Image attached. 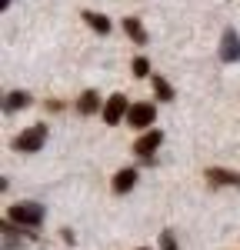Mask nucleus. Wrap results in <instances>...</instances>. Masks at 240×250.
Returning <instances> with one entry per match:
<instances>
[{
    "mask_svg": "<svg viewBox=\"0 0 240 250\" xmlns=\"http://www.w3.org/2000/svg\"><path fill=\"white\" fill-rule=\"evenodd\" d=\"M7 217L20 224V227H40V220H43V207L34 204V200H17L14 207H7Z\"/></svg>",
    "mask_w": 240,
    "mask_h": 250,
    "instance_id": "f257e3e1",
    "label": "nucleus"
},
{
    "mask_svg": "<svg viewBox=\"0 0 240 250\" xmlns=\"http://www.w3.org/2000/svg\"><path fill=\"white\" fill-rule=\"evenodd\" d=\"M43 144H47V127L43 124H34L23 134L14 137V150H20V154H37Z\"/></svg>",
    "mask_w": 240,
    "mask_h": 250,
    "instance_id": "f03ea898",
    "label": "nucleus"
},
{
    "mask_svg": "<svg viewBox=\"0 0 240 250\" xmlns=\"http://www.w3.org/2000/svg\"><path fill=\"white\" fill-rule=\"evenodd\" d=\"M154 104H147V100H137V104H130V114H127V124L130 127H137V130H150L154 127Z\"/></svg>",
    "mask_w": 240,
    "mask_h": 250,
    "instance_id": "7ed1b4c3",
    "label": "nucleus"
},
{
    "mask_svg": "<svg viewBox=\"0 0 240 250\" xmlns=\"http://www.w3.org/2000/svg\"><path fill=\"white\" fill-rule=\"evenodd\" d=\"M127 114H130V107H127V97L123 94H114L103 104V124H107V127H117Z\"/></svg>",
    "mask_w": 240,
    "mask_h": 250,
    "instance_id": "20e7f679",
    "label": "nucleus"
},
{
    "mask_svg": "<svg viewBox=\"0 0 240 250\" xmlns=\"http://www.w3.org/2000/svg\"><path fill=\"white\" fill-rule=\"evenodd\" d=\"M220 60L223 63H237L240 60V34L234 27L223 30V40H220Z\"/></svg>",
    "mask_w": 240,
    "mask_h": 250,
    "instance_id": "39448f33",
    "label": "nucleus"
},
{
    "mask_svg": "<svg viewBox=\"0 0 240 250\" xmlns=\"http://www.w3.org/2000/svg\"><path fill=\"white\" fill-rule=\"evenodd\" d=\"M160 144H163V130H154V127H150V130H143V134L137 137V144H134V154L147 160V157L154 154Z\"/></svg>",
    "mask_w": 240,
    "mask_h": 250,
    "instance_id": "423d86ee",
    "label": "nucleus"
},
{
    "mask_svg": "<svg viewBox=\"0 0 240 250\" xmlns=\"http://www.w3.org/2000/svg\"><path fill=\"white\" fill-rule=\"evenodd\" d=\"M207 180L217 184V187H240V173L223 170V167H210V170H207Z\"/></svg>",
    "mask_w": 240,
    "mask_h": 250,
    "instance_id": "0eeeda50",
    "label": "nucleus"
},
{
    "mask_svg": "<svg viewBox=\"0 0 240 250\" xmlns=\"http://www.w3.org/2000/svg\"><path fill=\"white\" fill-rule=\"evenodd\" d=\"M23 107H30V94H27V90H10V94L3 97V110H7V114L23 110Z\"/></svg>",
    "mask_w": 240,
    "mask_h": 250,
    "instance_id": "6e6552de",
    "label": "nucleus"
},
{
    "mask_svg": "<svg viewBox=\"0 0 240 250\" xmlns=\"http://www.w3.org/2000/svg\"><path fill=\"white\" fill-rule=\"evenodd\" d=\"M134 184H137V170H134V167H123V170H117V177H114V193H127Z\"/></svg>",
    "mask_w": 240,
    "mask_h": 250,
    "instance_id": "1a4fd4ad",
    "label": "nucleus"
},
{
    "mask_svg": "<svg viewBox=\"0 0 240 250\" xmlns=\"http://www.w3.org/2000/svg\"><path fill=\"white\" fill-rule=\"evenodd\" d=\"M123 30H127V37L134 40V43H147V30H143V23H140V17H123Z\"/></svg>",
    "mask_w": 240,
    "mask_h": 250,
    "instance_id": "9d476101",
    "label": "nucleus"
},
{
    "mask_svg": "<svg viewBox=\"0 0 240 250\" xmlns=\"http://www.w3.org/2000/svg\"><path fill=\"white\" fill-rule=\"evenodd\" d=\"M77 110H80L83 117L97 114V110H100V97L94 94V90H83V94H80V100H77Z\"/></svg>",
    "mask_w": 240,
    "mask_h": 250,
    "instance_id": "9b49d317",
    "label": "nucleus"
},
{
    "mask_svg": "<svg viewBox=\"0 0 240 250\" xmlns=\"http://www.w3.org/2000/svg\"><path fill=\"white\" fill-rule=\"evenodd\" d=\"M150 80H154V94H157V100H163V104H167V100H174V87L160 77V74H150Z\"/></svg>",
    "mask_w": 240,
    "mask_h": 250,
    "instance_id": "f8f14e48",
    "label": "nucleus"
},
{
    "mask_svg": "<svg viewBox=\"0 0 240 250\" xmlns=\"http://www.w3.org/2000/svg\"><path fill=\"white\" fill-rule=\"evenodd\" d=\"M83 20L97 30V34H110V20L103 17V14H94V10H83Z\"/></svg>",
    "mask_w": 240,
    "mask_h": 250,
    "instance_id": "ddd939ff",
    "label": "nucleus"
},
{
    "mask_svg": "<svg viewBox=\"0 0 240 250\" xmlns=\"http://www.w3.org/2000/svg\"><path fill=\"white\" fill-rule=\"evenodd\" d=\"M134 77H150V60L147 57H134Z\"/></svg>",
    "mask_w": 240,
    "mask_h": 250,
    "instance_id": "4468645a",
    "label": "nucleus"
},
{
    "mask_svg": "<svg viewBox=\"0 0 240 250\" xmlns=\"http://www.w3.org/2000/svg\"><path fill=\"white\" fill-rule=\"evenodd\" d=\"M160 250H177V237H174V230L160 233Z\"/></svg>",
    "mask_w": 240,
    "mask_h": 250,
    "instance_id": "2eb2a0df",
    "label": "nucleus"
},
{
    "mask_svg": "<svg viewBox=\"0 0 240 250\" xmlns=\"http://www.w3.org/2000/svg\"><path fill=\"white\" fill-rule=\"evenodd\" d=\"M0 7H10V0H0Z\"/></svg>",
    "mask_w": 240,
    "mask_h": 250,
    "instance_id": "dca6fc26",
    "label": "nucleus"
},
{
    "mask_svg": "<svg viewBox=\"0 0 240 250\" xmlns=\"http://www.w3.org/2000/svg\"><path fill=\"white\" fill-rule=\"evenodd\" d=\"M137 250H147V247H137Z\"/></svg>",
    "mask_w": 240,
    "mask_h": 250,
    "instance_id": "f3484780",
    "label": "nucleus"
}]
</instances>
